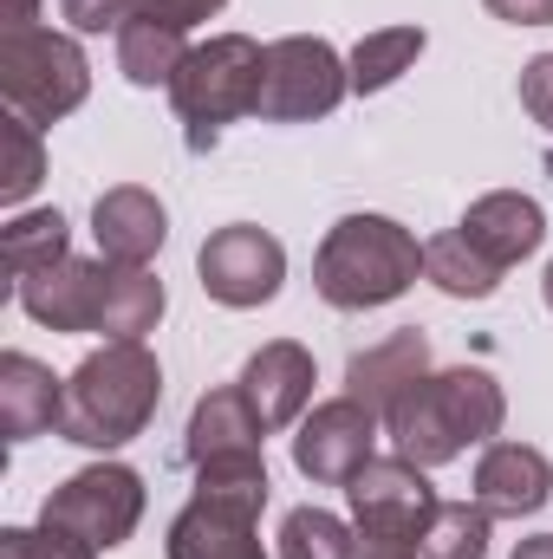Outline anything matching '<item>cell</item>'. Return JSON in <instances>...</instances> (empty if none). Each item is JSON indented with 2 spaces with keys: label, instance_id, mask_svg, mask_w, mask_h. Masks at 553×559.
<instances>
[{
  "label": "cell",
  "instance_id": "1",
  "mask_svg": "<svg viewBox=\"0 0 553 559\" xmlns=\"http://www.w3.org/2000/svg\"><path fill=\"white\" fill-rule=\"evenodd\" d=\"M163 404V365L143 338L125 345H98L72 378H66V411H59V436L79 449H125L138 442L150 417Z\"/></svg>",
  "mask_w": 553,
  "mask_h": 559
},
{
  "label": "cell",
  "instance_id": "2",
  "mask_svg": "<svg viewBox=\"0 0 553 559\" xmlns=\"http://www.w3.org/2000/svg\"><path fill=\"white\" fill-rule=\"evenodd\" d=\"M502 417H508L502 384L475 365H456V371H430L416 391H404L398 411L385 417V429H391L398 455H411L416 468H443L469 442L502 436Z\"/></svg>",
  "mask_w": 553,
  "mask_h": 559
},
{
  "label": "cell",
  "instance_id": "3",
  "mask_svg": "<svg viewBox=\"0 0 553 559\" xmlns=\"http://www.w3.org/2000/svg\"><path fill=\"white\" fill-rule=\"evenodd\" d=\"M416 274H423V248L391 215H345L326 228V241L313 254V286L339 312L391 306L416 286Z\"/></svg>",
  "mask_w": 553,
  "mask_h": 559
},
{
  "label": "cell",
  "instance_id": "4",
  "mask_svg": "<svg viewBox=\"0 0 553 559\" xmlns=\"http://www.w3.org/2000/svg\"><path fill=\"white\" fill-rule=\"evenodd\" d=\"M261 66H268V46L248 39V33H215L209 46H189L183 72L169 79V105H176L183 143L196 156H209L235 118H255Z\"/></svg>",
  "mask_w": 553,
  "mask_h": 559
},
{
  "label": "cell",
  "instance_id": "5",
  "mask_svg": "<svg viewBox=\"0 0 553 559\" xmlns=\"http://www.w3.org/2000/svg\"><path fill=\"white\" fill-rule=\"evenodd\" d=\"M352 527H358V559H416V540L436 521V488L430 468H416L411 455H372L352 481Z\"/></svg>",
  "mask_w": 553,
  "mask_h": 559
},
{
  "label": "cell",
  "instance_id": "6",
  "mask_svg": "<svg viewBox=\"0 0 553 559\" xmlns=\"http://www.w3.org/2000/svg\"><path fill=\"white\" fill-rule=\"evenodd\" d=\"M92 92V66L79 52V39L52 33V26H7L0 33V98L7 111H20L26 124H59L66 111H79Z\"/></svg>",
  "mask_w": 553,
  "mask_h": 559
},
{
  "label": "cell",
  "instance_id": "7",
  "mask_svg": "<svg viewBox=\"0 0 553 559\" xmlns=\"http://www.w3.org/2000/svg\"><path fill=\"white\" fill-rule=\"evenodd\" d=\"M345 92H352V66H345L326 39H313V33H286V39L268 46L255 118H261V124H313V118L339 111Z\"/></svg>",
  "mask_w": 553,
  "mask_h": 559
},
{
  "label": "cell",
  "instance_id": "8",
  "mask_svg": "<svg viewBox=\"0 0 553 559\" xmlns=\"http://www.w3.org/2000/svg\"><path fill=\"white\" fill-rule=\"evenodd\" d=\"M39 521L79 534V540L98 547V554H111V547H125V540L138 534V521H143V475L125 468V462H92V468L66 475V481L46 495Z\"/></svg>",
  "mask_w": 553,
  "mask_h": 559
},
{
  "label": "cell",
  "instance_id": "9",
  "mask_svg": "<svg viewBox=\"0 0 553 559\" xmlns=\"http://www.w3.org/2000/svg\"><path fill=\"white\" fill-rule=\"evenodd\" d=\"M196 274H202V293H209L215 306L248 312V306H268L280 293V280H286V248H280L268 228L235 222V228H215V235L202 241Z\"/></svg>",
  "mask_w": 553,
  "mask_h": 559
},
{
  "label": "cell",
  "instance_id": "10",
  "mask_svg": "<svg viewBox=\"0 0 553 559\" xmlns=\"http://www.w3.org/2000/svg\"><path fill=\"white\" fill-rule=\"evenodd\" d=\"M378 449V411H365L358 397H332L313 404V417H299L293 436V468L319 488H345Z\"/></svg>",
  "mask_w": 553,
  "mask_h": 559
},
{
  "label": "cell",
  "instance_id": "11",
  "mask_svg": "<svg viewBox=\"0 0 553 559\" xmlns=\"http://www.w3.org/2000/svg\"><path fill=\"white\" fill-rule=\"evenodd\" d=\"M489 267H521L541 241H548V215H541V202L534 195H521V189H495V195H482V202H469V215H462V228H456Z\"/></svg>",
  "mask_w": 553,
  "mask_h": 559
},
{
  "label": "cell",
  "instance_id": "12",
  "mask_svg": "<svg viewBox=\"0 0 553 559\" xmlns=\"http://www.w3.org/2000/svg\"><path fill=\"white\" fill-rule=\"evenodd\" d=\"M423 378H430V338H423L416 325H404V332H391V338L352 352V365H345V397H358L365 411L391 417L398 397L416 391Z\"/></svg>",
  "mask_w": 553,
  "mask_h": 559
},
{
  "label": "cell",
  "instance_id": "13",
  "mask_svg": "<svg viewBox=\"0 0 553 559\" xmlns=\"http://www.w3.org/2000/svg\"><path fill=\"white\" fill-rule=\"evenodd\" d=\"M475 501L495 521L541 514L553 501V462L541 449H528V442H489L482 462H475Z\"/></svg>",
  "mask_w": 553,
  "mask_h": 559
},
{
  "label": "cell",
  "instance_id": "14",
  "mask_svg": "<svg viewBox=\"0 0 553 559\" xmlns=\"http://www.w3.org/2000/svg\"><path fill=\"white\" fill-rule=\"evenodd\" d=\"M235 384L248 391V404L261 411V423H268V429H286V423L306 417L319 371H313V352H306V345L274 338V345H261V352L242 365V378H235Z\"/></svg>",
  "mask_w": 553,
  "mask_h": 559
},
{
  "label": "cell",
  "instance_id": "15",
  "mask_svg": "<svg viewBox=\"0 0 553 559\" xmlns=\"http://www.w3.org/2000/svg\"><path fill=\"white\" fill-rule=\"evenodd\" d=\"M98 274H105V261L66 254V261H52V267H39V274L20 280L13 299H20L26 319H39L46 332H92V319H98Z\"/></svg>",
  "mask_w": 553,
  "mask_h": 559
},
{
  "label": "cell",
  "instance_id": "16",
  "mask_svg": "<svg viewBox=\"0 0 553 559\" xmlns=\"http://www.w3.org/2000/svg\"><path fill=\"white\" fill-rule=\"evenodd\" d=\"M92 235H98V254H105V261L150 267L156 248L169 241V215H163V202H156L150 189L118 182V189L98 195V209H92Z\"/></svg>",
  "mask_w": 553,
  "mask_h": 559
},
{
  "label": "cell",
  "instance_id": "17",
  "mask_svg": "<svg viewBox=\"0 0 553 559\" xmlns=\"http://www.w3.org/2000/svg\"><path fill=\"white\" fill-rule=\"evenodd\" d=\"M255 527H261V514L196 495V501L169 521L163 554H169V559H268V547H261V534H255Z\"/></svg>",
  "mask_w": 553,
  "mask_h": 559
},
{
  "label": "cell",
  "instance_id": "18",
  "mask_svg": "<svg viewBox=\"0 0 553 559\" xmlns=\"http://www.w3.org/2000/svg\"><path fill=\"white\" fill-rule=\"evenodd\" d=\"M261 436H268V423H261V411L248 404V391H242V384H222V391H209V397L189 411L183 462L202 468V462H215V455H255Z\"/></svg>",
  "mask_w": 553,
  "mask_h": 559
},
{
  "label": "cell",
  "instance_id": "19",
  "mask_svg": "<svg viewBox=\"0 0 553 559\" xmlns=\"http://www.w3.org/2000/svg\"><path fill=\"white\" fill-rule=\"evenodd\" d=\"M59 411H66V384L39 358L7 352L0 358V436L7 442H33V436L59 429Z\"/></svg>",
  "mask_w": 553,
  "mask_h": 559
},
{
  "label": "cell",
  "instance_id": "20",
  "mask_svg": "<svg viewBox=\"0 0 553 559\" xmlns=\"http://www.w3.org/2000/svg\"><path fill=\"white\" fill-rule=\"evenodd\" d=\"M105 261V254H98ZM163 319V280L150 267H125V261H105L98 274V319L92 332H105V345H125V338H143L156 332Z\"/></svg>",
  "mask_w": 553,
  "mask_h": 559
},
{
  "label": "cell",
  "instance_id": "21",
  "mask_svg": "<svg viewBox=\"0 0 553 559\" xmlns=\"http://www.w3.org/2000/svg\"><path fill=\"white\" fill-rule=\"evenodd\" d=\"M66 241H72V235H66V215H59V209L13 215V222H7V235H0V267H7L13 286H20L26 274H39V267L66 261V254H72Z\"/></svg>",
  "mask_w": 553,
  "mask_h": 559
},
{
  "label": "cell",
  "instance_id": "22",
  "mask_svg": "<svg viewBox=\"0 0 553 559\" xmlns=\"http://www.w3.org/2000/svg\"><path fill=\"white\" fill-rule=\"evenodd\" d=\"M183 59H189V46H183V33L176 26H156V20H131L125 33H118V72L131 79V85H169L176 72H183Z\"/></svg>",
  "mask_w": 553,
  "mask_h": 559
},
{
  "label": "cell",
  "instance_id": "23",
  "mask_svg": "<svg viewBox=\"0 0 553 559\" xmlns=\"http://www.w3.org/2000/svg\"><path fill=\"white\" fill-rule=\"evenodd\" d=\"M430 39H423V26H378V33H365L358 46H352V92H385V85H398L404 72L416 66V52H423Z\"/></svg>",
  "mask_w": 553,
  "mask_h": 559
},
{
  "label": "cell",
  "instance_id": "24",
  "mask_svg": "<svg viewBox=\"0 0 553 559\" xmlns=\"http://www.w3.org/2000/svg\"><path fill=\"white\" fill-rule=\"evenodd\" d=\"M423 274H430V286H443L449 299H489V293L502 286V267H489L462 235L423 241Z\"/></svg>",
  "mask_w": 553,
  "mask_h": 559
},
{
  "label": "cell",
  "instance_id": "25",
  "mask_svg": "<svg viewBox=\"0 0 553 559\" xmlns=\"http://www.w3.org/2000/svg\"><path fill=\"white\" fill-rule=\"evenodd\" d=\"M489 508L482 501H443L430 534L416 540V559H489Z\"/></svg>",
  "mask_w": 553,
  "mask_h": 559
},
{
  "label": "cell",
  "instance_id": "26",
  "mask_svg": "<svg viewBox=\"0 0 553 559\" xmlns=\"http://www.w3.org/2000/svg\"><path fill=\"white\" fill-rule=\"evenodd\" d=\"M39 182H46V143H39V124H26L20 111H7V118H0V202L20 209Z\"/></svg>",
  "mask_w": 553,
  "mask_h": 559
},
{
  "label": "cell",
  "instance_id": "27",
  "mask_svg": "<svg viewBox=\"0 0 553 559\" xmlns=\"http://www.w3.org/2000/svg\"><path fill=\"white\" fill-rule=\"evenodd\" d=\"M280 559H358V527L326 508H293L280 521Z\"/></svg>",
  "mask_w": 553,
  "mask_h": 559
},
{
  "label": "cell",
  "instance_id": "28",
  "mask_svg": "<svg viewBox=\"0 0 553 559\" xmlns=\"http://www.w3.org/2000/svg\"><path fill=\"white\" fill-rule=\"evenodd\" d=\"M0 559H98V547H85L66 527H7L0 534Z\"/></svg>",
  "mask_w": 553,
  "mask_h": 559
},
{
  "label": "cell",
  "instance_id": "29",
  "mask_svg": "<svg viewBox=\"0 0 553 559\" xmlns=\"http://www.w3.org/2000/svg\"><path fill=\"white\" fill-rule=\"evenodd\" d=\"M66 7V20L79 26V33H125L131 20H138V0H59Z\"/></svg>",
  "mask_w": 553,
  "mask_h": 559
},
{
  "label": "cell",
  "instance_id": "30",
  "mask_svg": "<svg viewBox=\"0 0 553 559\" xmlns=\"http://www.w3.org/2000/svg\"><path fill=\"white\" fill-rule=\"evenodd\" d=\"M521 105H528V118L553 138V52L528 59V72H521Z\"/></svg>",
  "mask_w": 553,
  "mask_h": 559
},
{
  "label": "cell",
  "instance_id": "31",
  "mask_svg": "<svg viewBox=\"0 0 553 559\" xmlns=\"http://www.w3.org/2000/svg\"><path fill=\"white\" fill-rule=\"evenodd\" d=\"M228 0H138V20H156V26H176L189 33L196 20H215Z\"/></svg>",
  "mask_w": 553,
  "mask_h": 559
},
{
  "label": "cell",
  "instance_id": "32",
  "mask_svg": "<svg viewBox=\"0 0 553 559\" xmlns=\"http://www.w3.org/2000/svg\"><path fill=\"white\" fill-rule=\"evenodd\" d=\"M508 26H553V0H482Z\"/></svg>",
  "mask_w": 553,
  "mask_h": 559
},
{
  "label": "cell",
  "instance_id": "33",
  "mask_svg": "<svg viewBox=\"0 0 553 559\" xmlns=\"http://www.w3.org/2000/svg\"><path fill=\"white\" fill-rule=\"evenodd\" d=\"M515 559H553V534H534V540H521Z\"/></svg>",
  "mask_w": 553,
  "mask_h": 559
},
{
  "label": "cell",
  "instance_id": "34",
  "mask_svg": "<svg viewBox=\"0 0 553 559\" xmlns=\"http://www.w3.org/2000/svg\"><path fill=\"white\" fill-rule=\"evenodd\" d=\"M33 7H39V0H7V26H39Z\"/></svg>",
  "mask_w": 553,
  "mask_h": 559
},
{
  "label": "cell",
  "instance_id": "35",
  "mask_svg": "<svg viewBox=\"0 0 553 559\" xmlns=\"http://www.w3.org/2000/svg\"><path fill=\"white\" fill-rule=\"evenodd\" d=\"M541 286H548V306H553V261H548V280H541Z\"/></svg>",
  "mask_w": 553,
  "mask_h": 559
},
{
  "label": "cell",
  "instance_id": "36",
  "mask_svg": "<svg viewBox=\"0 0 553 559\" xmlns=\"http://www.w3.org/2000/svg\"><path fill=\"white\" fill-rule=\"evenodd\" d=\"M548 169H553V156H548Z\"/></svg>",
  "mask_w": 553,
  "mask_h": 559
}]
</instances>
